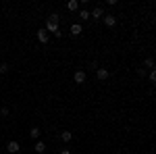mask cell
I'll return each mask as SVG.
<instances>
[{
	"label": "cell",
	"mask_w": 156,
	"mask_h": 154,
	"mask_svg": "<svg viewBox=\"0 0 156 154\" xmlns=\"http://www.w3.org/2000/svg\"><path fill=\"white\" fill-rule=\"evenodd\" d=\"M58 21H60V15L58 13H52L48 17V23H46L44 29H46L48 34H56V31H58Z\"/></svg>",
	"instance_id": "6da1fadb"
},
{
	"label": "cell",
	"mask_w": 156,
	"mask_h": 154,
	"mask_svg": "<svg viewBox=\"0 0 156 154\" xmlns=\"http://www.w3.org/2000/svg\"><path fill=\"white\" fill-rule=\"evenodd\" d=\"M60 154H71V150H67V148H65V150H60Z\"/></svg>",
	"instance_id": "2e32d148"
},
{
	"label": "cell",
	"mask_w": 156,
	"mask_h": 154,
	"mask_svg": "<svg viewBox=\"0 0 156 154\" xmlns=\"http://www.w3.org/2000/svg\"><path fill=\"white\" fill-rule=\"evenodd\" d=\"M144 67H148V69H152V67H154V59H152V56H148V59L144 60Z\"/></svg>",
	"instance_id": "4fadbf2b"
},
{
	"label": "cell",
	"mask_w": 156,
	"mask_h": 154,
	"mask_svg": "<svg viewBox=\"0 0 156 154\" xmlns=\"http://www.w3.org/2000/svg\"><path fill=\"white\" fill-rule=\"evenodd\" d=\"M6 150H9L11 154H17L19 150H21V146H19V142H15V140H11V142L6 144Z\"/></svg>",
	"instance_id": "3957f363"
},
{
	"label": "cell",
	"mask_w": 156,
	"mask_h": 154,
	"mask_svg": "<svg viewBox=\"0 0 156 154\" xmlns=\"http://www.w3.org/2000/svg\"><path fill=\"white\" fill-rule=\"evenodd\" d=\"M37 40L42 42V44H48V40H50V34L42 27V29H37Z\"/></svg>",
	"instance_id": "7a4b0ae2"
},
{
	"label": "cell",
	"mask_w": 156,
	"mask_h": 154,
	"mask_svg": "<svg viewBox=\"0 0 156 154\" xmlns=\"http://www.w3.org/2000/svg\"><path fill=\"white\" fill-rule=\"evenodd\" d=\"M40 135H42L40 127H31V129H29V138H34V140H40Z\"/></svg>",
	"instance_id": "ba28073f"
},
{
	"label": "cell",
	"mask_w": 156,
	"mask_h": 154,
	"mask_svg": "<svg viewBox=\"0 0 156 154\" xmlns=\"http://www.w3.org/2000/svg\"><path fill=\"white\" fill-rule=\"evenodd\" d=\"M73 79H75V83H83L85 81V73L83 71H75L73 73Z\"/></svg>",
	"instance_id": "8992f818"
},
{
	"label": "cell",
	"mask_w": 156,
	"mask_h": 154,
	"mask_svg": "<svg viewBox=\"0 0 156 154\" xmlns=\"http://www.w3.org/2000/svg\"><path fill=\"white\" fill-rule=\"evenodd\" d=\"M96 77L100 79V81H104V79H108V77H110V73H108V69L100 67V69H98V73H96Z\"/></svg>",
	"instance_id": "5b68a950"
},
{
	"label": "cell",
	"mask_w": 156,
	"mask_h": 154,
	"mask_svg": "<svg viewBox=\"0 0 156 154\" xmlns=\"http://www.w3.org/2000/svg\"><path fill=\"white\" fill-rule=\"evenodd\" d=\"M67 9L69 11H77V0H69L67 2Z\"/></svg>",
	"instance_id": "7c38bea8"
},
{
	"label": "cell",
	"mask_w": 156,
	"mask_h": 154,
	"mask_svg": "<svg viewBox=\"0 0 156 154\" xmlns=\"http://www.w3.org/2000/svg\"><path fill=\"white\" fill-rule=\"evenodd\" d=\"M36 152L37 154H44V152H46V144H44V142H37L36 144Z\"/></svg>",
	"instance_id": "8fae6325"
},
{
	"label": "cell",
	"mask_w": 156,
	"mask_h": 154,
	"mask_svg": "<svg viewBox=\"0 0 156 154\" xmlns=\"http://www.w3.org/2000/svg\"><path fill=\"white\" fill-rule=\"evenodd\" d=\"M81 31H83V27H81L79 23H73L71 25V34H73V36H79Z\"/></svg>",
	"instance_id": "9c48e42d"
},
{
	"label": "cell",
	"mask_w": 156,
	"mask_h": 154,
	"mask_svg": "<svg viewBox=\"0 0 156 154\" xmlns=\"http://www.w3.org/2000/svg\"><path fill=\"white\" fill-rule=\"evenodd\" d=\"M79 19H81V21H87V19H90V13L87 11H79Z\"/></svg>",
	"instance_id": "5bb4252c"
},
{
	"label": "cell",
	"mask_w": 156,
	"mask_h": 154,
	"mask_svg": "<svg viewBox=\"0 0 156 154\" xmlns=\"http://www.w3.org/2000/svg\"><path fill=\"white\" fill-rule=\"evenodd\" d=\"M90 17H94V19H102V17H104V11H102V6H96V9H94V13H92Z\"/></svg>",
	"instance_id": "52a82bcc"
},
{
	"label": "cell",
	"mask_w": 156,
	"mask_h": 154,
	"mask_svg": "<svg viewBox=\"0 0 156 154\" xmlns=\"http://www.w3.org/2000/svg\"><path fill=\"white\" fill-rule=\"evenodd\" d=\"M0 73H9V65L6 63H0Z\"/></svg>",
	"instance_id": "9a60e30c"
},
{
	"label": "cell",
	"mask_w": 156,
	"mask_h": 154,
	"mask_svg": "<svg viewBox=\"0 0 156 154\" xmlns=\"http://www.w3.org/2000/svg\"><path fill=\"white\" fill-rule=\"evenodd\" d=\"M102 21H104L106 27H115V25H117V17H112V15H104Z\"/></svg>",
	"instance_id": "277c9868"
},
{
	"label": "cell",
	"mask_w": 156,
	"mask_h": 154,
	"mask_svg": "<svg viewBox=\"0 0 156 154\" xmlns=\"http://www.w3.org/2000/svg\"><path fill=\"white\" fill-rule=\"evenodd\" d=\"M60 140H62V142H71L73 133H71V131H62V133H60Z\"/></svg>",
	"instance_id": "30bf717a"
}]
</instances>
